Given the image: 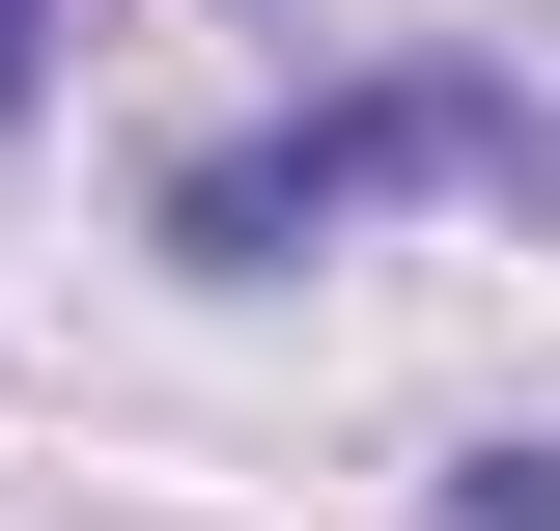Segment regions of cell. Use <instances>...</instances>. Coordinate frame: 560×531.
Masks as SVG:
<instances>
[{
    "label": "cell",
    "instance_id": "cell-1",
    "mask_svg": "<svg viewBox=\"0 0 560 531\" xmlns=\"http://www.w3.org/2000/svg\"><path fill=\"white\" fill-rule=\"evenodd\" d=\"M364 197H560V113H533L504 57L308 84V113H253V140H197V168H168V252H197V280H280L308 224H364Z\"/></svg>",
    "mask_w": 560,
    "mask_h": 531
},
{
    "label": "cell",
    "instance_id": "cell-2",
    "mask_svg": "<svg viewBox=\"0 0 560 531\" xmlns=\"http://www.w3.org/2000/svg\"><path fill=\"white\" fill-rule=\"evenodd\" d=\"M0 113H57V0H0Z\"/></svg>",
    "mask_w": 560,
    "mask_h": 531
}]
</instances>
